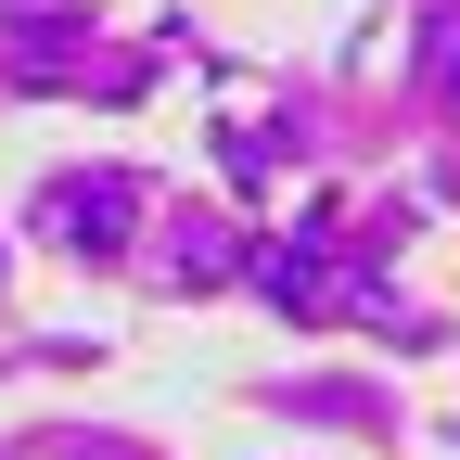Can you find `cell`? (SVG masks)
Segmentation results:
<instances>
[{"label":"cell","mask_w":460,"mask_h":460,"mask_svg":"<svg viewBox=\"0 0 460 460\" xmlns=\"http://www.w3.org/2000/svg\"><path fill=\"white\" fill-rule=\"evenodd\" d=\"M65 230H77V243H115V230H128V205H115V192H65Z\"/></svg>","instance_id":"6da1fadb"}]
</instances>
